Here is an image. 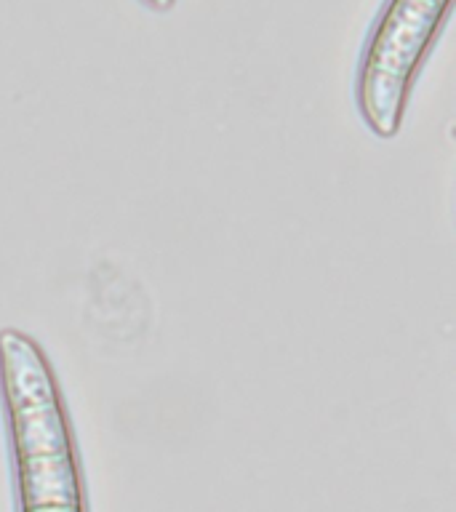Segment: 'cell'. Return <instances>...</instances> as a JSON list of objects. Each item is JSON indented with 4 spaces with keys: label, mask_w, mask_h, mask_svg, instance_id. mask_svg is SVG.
<instances>
[{
    "label": "cell",
    "mask_w": 456,
    "mask_h": 512,
    "mask_svg": "<svg viewBox=\"0 0 456 512\" xmlns=\"http://www.w3.org/2000/svg\"><path fill=\"white\" fill-rule=\"evenodd\" d=\"M0 400L14 459L16 510L88 512L72 422L38 339L0 328Z\"/></svg>",
    "instance_id": "obj_1"
},
{
    "label": "cell",
    "mask_w": 456,
    "mask_h": 512,
    "mask_svg": "<svg viewBox=\"0 0 456 512\" xmlns=\"http://www.w3.org/2000/svg\"><path fill=\"white\" fill-rule=\"evenodd\" d=\"M451 0H387L363 48L355 102L368 131L395 139L403 128L414 80L443 30Z\"/></svg>",
    "instance_id": "obj_2"
},
{
    "label": "cell",
    "mask_w": 456,
    "mask_h": 512,
    "mask_svg": "<svg viewBox=\"0 0 456 512\" xmlns=\"http://www.w3.org/2000/svg\"><path fill=\"white\" fill-rule=\"evenodd\" d=\"M144 6L152 8V11H158V14H166L171 8L176 6V0H142Z\"/></svg>",
    "instance_id": "obj_3"
}]
</instances>
